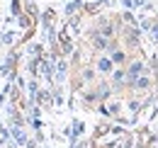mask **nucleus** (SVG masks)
<instances>
[]
</instances>
